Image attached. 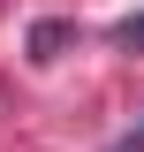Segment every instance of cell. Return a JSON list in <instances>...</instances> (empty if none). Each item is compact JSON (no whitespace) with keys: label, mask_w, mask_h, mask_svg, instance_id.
<instances>
[{"label":"cell","mask_w":144,"mask_h":152,"mask_svg":"<svg viewBox=\"0 0 144 152\" xmlns=\"http://www.w3.org/2000/svg\"><path fill=\"white\" fill-rule=\"evenodd\" d=\"M68 46H76V23H38V31H31V61H61V53H68Z\"/></svg>","instance_id":"cell-1"},{"label":"cell","mask_w":144,"mask_h":152,"mask_svg":"<svg viewBox=\"0 0 144 152\" xmlns=\"http://www.w3.org/2000/svg\"><path fill=\"white\" fill-rule=\"evenodd\" d=\"M114 46H121V53H144V15H121V23H114Z\"/></svg>","instance_id":"cell-2"},{"label":"cell","mask_w":144,"mask_h":152,"mask_svg":"<svg viewBox=\"0 0 144 152\" xmlns=\"http://www.w3.org/2000/svg\"><path fill=\"white\" fill-rule=\"evenodd\" d=\"M114 152H144V129H129V137H121V145H114Z\"/></svg>","instance_id":"cell-3"}]
</instances>
